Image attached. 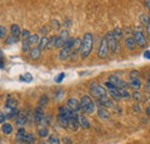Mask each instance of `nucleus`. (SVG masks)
Listing matches in <instances>:
<instances>
[{
    "label": "nucleus",
    "instance_id": "obj_49",
    "mask_svg": "<svg viewBox=\"0 0 150 144\" xmlns=\"http://www.w3.org/2000/svg\"><path fill=\"white\" fill-rule=\"evenodd\" d=\"M147 30H148V35L150 37V18H149V23H148V28H147Z\"/></svg>",
    "mask_w": 150,
    "mask_h": 144
},
{
    "label": "nucleus",
    "instance_id": "obj_47",
    "mask_svg": "<svg viewBox=\"0 0 150 144\" xmlns=\"http://www.w3.org/2000/svg\"><path fill=\"white\" fill-rule=\"evenodd\" d=\"M62 141H64V143H66V144H72V140H71V138H68V137L62 138Z\"/></svg>",
    "mask_w": 150,
    "mask_h": 144
},
{
    "label": "nucleus",
    "instance_id": "obj_24",
    "mask_svg": "<svg viewBox=\"0 0 150 144\" xmlns=\"http://www.w3.org/2000/svg\"><path fill=\"white\" fill-rule=\"evenodd\" d=\"M6 106L9 108V109H16V106H18V102L15 99H12L9 98L7 102H6Z\"/></svg>",
    "mask_w": 150,
    "mask_h": 144
},
{
    "label": "nucleus",
    "instance_id": "obj_43",
    "mask_svg": "<svg viewBox=\"0 0 150 144\" xmlns=\"http://www.w3.org/2000/svg\"><path fill=\"white\" fill-rule=\"evenodd\" d=\"M113 35L115 36V38L118 39V38H120L121 37V31H120V29H114V31H113Z\"/></svg>",
    "mask_w": 150,
    "mask_h": 144
},
{
    "label": "nucleus",
    "instance_id": "obj_11",
    "mask_svg": "<svg viewBox=\"0 0 150 144\" xmlns=\"http://www.w3.org/2000/svg\"><path fill=\"white\" fill-rule=\"evenodd\" d=\"M34 120L37 125H43L45 122V115L44 113L42 112L40 107H38L35 109V113H34Z\"/></svg>",
    "mask_w": 150,
    "mask_h": 144
},
{
    "label": "nucleus",
    "instance_id": "obj_36",
    "mask_svg": "<svg viewBox=\"0 0 150 144\" xmlns=\"http://www.w3.org/2000/svg\"><path fill=\"white\" fill-rule=\"evenodd\" d=\"M18 40H19V38H16V37H14V36H11L6 39V44H14V43H16Z\"/></svg>",
    "mask_w": 150,
    "mask_h": 144
},
{
    "label": "nucleus",
    "instance_id": "obj_6",
    "mask_svg": "<svg viewBox=\"0 0 150 144\" xmlns=\"http://www.w3.org/2000/svg\"><path fill=\"white\" fill-rule=\"evenodd\" d=\"M109 82L112 83L113 85H115V88L119 89V90H127V85H128V84H127L126 82H124L122 80H120L118 76L111 75V76L109 77Z\"/></svg>",
    "mask_w": 150,
    "mask_h": 144
},
{
    "label": "nucleus",
    "instance_id": "obj_39",
    "mask_svg": "<svg viewBox=\"0 0 150 144\" xmlns=\"http://www.w3.org/2000/svg\"><path fill=\"white\" fill-rule=\"evenodd\" d=\"M64 77H65V74H64V73H61V74H58V75H57V77L54 78V80H56L57 83H61V82H62V80H64Z\"/></svg>",
    "mask_w": 150,
    "mask_h": 144
},
{
    "label": "nucleus",
    "instance_id": "obj_52",
    "mask_svg": "<svg viewBox=\"0 0 150 144\" xmlns=\"http://www.w3.org/2000/svg\"><path fill=\"white\" fill-rule=\"evenodd\" d=\"M38 144H46V143H45V142H43V141H40V142H39Z\"/></svg>",
    "mask_w": 150,
    "mask_h": 144
},
{
    "label": "nucleus",
    "instance_id": "obj_7",
    "mask_svg": "<svg viewBox=\"0 0 150 144\" xmlns=\"http://www.w3.org/2000/svg\"><path fill=\"white\" fill-rule=\"evenodd\" d=\"M106 39H108V44H109V49L112 52H117L118 51V39L113 35V32H108L106 35Z\"/></svg>",
    "mask_w": 150,
    "mask_h": 144
},
{
    "label": "nucleus",
    "instance_id": "obj_20",
    "mask_svg": "<svg viewBox=\"0 0 150 144\" xmlns=\"http://www.w3.org/2000/svg\"><path fill=\"white\" fill-rule=\"evenodd\" d=\"M11 34H12V36L19 38L20 34H22V32H21L20 27L18 25V24H12V25H11Z\"/></svg>",
    "mask_w": 150,
    "mask_h": 144
},
{
    "label": "nucleus",
    "instance_id": "obj_48",
    "mask_svg": "<svg viewBox=\"0 0 150 144\" xmlns=\"http://www.w3.org/2000/svg\"><path fill=\"white\" fill-rule=\"evenodd\" d=\"M0 116H1V119H0V120H1V124L4 125V124H5V121H6V116H5V113H1V114H0Z\"/></svg>",
    "mask_w": 150,
    "mask_h": 144
},
{
    "label": "nucleus",
    "instance_id": "obj_51",
    "mask_svg": "<svg viewBox=\"0 0 150 144\" xmlns=\"http://www.w3.org/2000/svg\"><path fill=\"white\" fill-rule=\"evenodd\" d=\"M148 87L150 88V77H149V80H148Z\"/></svg>",
    "mask_w": 150,
    "mask_h": 144
},
{
    "label": "nucleus",
    "instance_id": "obj_2",
    "mask_svg": "<svg viewBox=\"0 0 150 144\" xmlns=\"http://www.w3.org/2000/svg\"><path fill=\"white\" fill-rule=\"evenodd\" d=\"M81 107L82 109L86 112V113H89V114H91V113H94L95 111V103L93 102V99L89 97V96H82V98H81Z\"/></svg>",
    "mask_w": 150,
    "mask_h": 144
},
{
    "label": "nucleus",
    "instance_id": "obj_45",
    "mask_svg": "<svg viewBox=\"0 0 150 144\" xmlns=\"http://www.w3.org/2000/svg\"><path fill=\"white\" fill-rule=\"evenodd\" d=\"M139 74H140V73L137 72V71H133V72H131V77L132 78H137Z\"/></svg>",
    "mask_w": 150,
    "mask_h": 144
},
{
    "label": "nucleus",
    "instance_id": "obj_44",
    "mask_svg": "<svg viewBox=\"0 0 150 144\" xmlns=\"http://www.w3.org/2000/svg\"><path fill=\"white\" fill-rule=\"evenodd\" d=\"M105 87L109 89V91L113 90V89H117V88H115V85H113L112 83H110V82H106V83H105Z\"/></svg>",
    "mask_w": 150,
    "mask_h": 144
},
{
    "label": "nucleus",
    "instance_id": "obj_9",
    "mask_svg": "<svg viewBox=\"0 0 150 144\" xmlns=\"http://www.w3.org/2000/svg\"><path fill=\"white\" fill-rule=\"evenodd\" d=\"M133 38L135 39V42H136V44L139 45V46H141V47H143V46H146L147 45V38L146 36L141 32V31H134V34H133Z\"/></svg>",
    "mask_w": 150,
    "mask_h": 144
},
{
    "label": "nucleus",
    "instance_id": "obj_26",
    "mask_svg": "<svg viewBox=\"0 0 150 144\" xmlns=\"http://www.w3.org/2000/svg\"><path fill=\"white\" fill-rule=\"evenodd\" d=\"M47 44H49V39H47L46 37H43V38L40 39L39 44H38V49L42 51L43 49H46V47H47Z\"/></svg>",
    "mask_w": 150,
    "mask_h": 144
},
{
    "label": "nucleus",
    "instance_id": "obj_8",
    "mask_svg": "<svg viewBox=\"0 0 150 144\" xmlns=\"http://www.w3.org/2000/svg\"><path fill=\"white\" fill-rule=\"evenodd\" d=\"M109 53V44H108V39L106 37H104L102 39V43H100V46H99V50H98V56L104 59Z\"/></svg>",
    "mask_w": 150,
    "mask_h": 144
},
{
    "label": "nucleus",
    "instance_id": "obj_19",
    "mask_svg": "<svg viewBox=\"0 0 150 144\" xmlns=\"http://www.w3.org/2000/svg\"><path fill=\"white\" fill-rule=\"evenodd\" d=\"M109 95L112 97L114 100H120V99L122 98L119 89H113V90H110L109 91Z\"/></svg>",
    "mask_w": 150,
    "mask_h": 144
},
{
    "label": "nucleus",
    "instance_id": "obj_10",
    "mask_svg": "<svg viewBox=\"0 0 150 144\" xmlns=\"http://www.w3.org/2000/svg\"><path fill=\"white\" fill-rule=\"evenodd\" d=\"M67 107L69 108L72 112H79L80 109H81V103L77 100V99H75V98H69L68 100H67Z\"/></svg>",
    "mask_w": 150,
    "mask_h": 144
},
{
    "label": "nucleus",
    "instance_id": "obj_30",
    "mask_svg": "<svg viewBox=\"0 0 150 144\" xmlns=\"http://www.w3.org/2000/svg\"><path fill=\"white\" fill-rule=\"evenodd\" d=\"M56 43H57V37L56 36H53V37H51L50 39H49V44H47V50H51L53 46H56Z\"/></svg>",
    "mask_w": 150,
    "mask_h": 144
},
{
    "label": "nucleus",
    "instance_id": "obj_23",
    "mask_svg": "<svg viewBox=\"0 0 150 144\" xmlns=\"http://www.w3.org/2000/svg\"><path fill=\"white\" fill-rule=\"evenodd\" d=\"M27 135H28V134H25V130H24L23 128H20L19 131H18V140L21 141V142H24V143H25Z\"/></svg>",
    "mask_w": 150,
    "mask_h": 144
},
{
    "label": "nucleus",
    "instance_id": "obj_40",
    "mask_svg": "<svg viewBox=\"0 0 150 144\" xmlns=\"http://www.w3.org/2000/svg\"><path fill=\"white\" fill-rule=\"evenodd\" d=\"M6 30H7V29H6L4 25H1V27H0V37H1L2 39H4V38H6Z\"/></svg>",
    "mask_w": 150,
    "mask_h": 144
},
{
    "label": "nucleus",
    "instance_id": "obj_18",
    "mask_svg": "<svg viewBox=\"0 0 150 144\" xmlns=\"http://www.w3.org/2000/svg\"><path fill=\"white\" fill-rule=\"evenodd\" d=\"M129 87L134 89V91H137L141 88V82L139 78H132L131 82H129Z\"/></svg>",
    "mask_w": 150,
    "mask_h": 144
},
{
    "label": "nucleus",
    "instance_id": "obj_13",
    "mask_svg": "<svg viewBox=\"0 0 150 144\" xmlns=\"http://www.w3.org/2000/svg\"><path fill=\"white\" fill-rule=\"evenodd\" d=\"M79 126H80V124H79V115L75 113L74 115H73V118H72V119L69 120V122H68V127H69L73 131H75Z\"/></svg>",
    "mask_w": 150,
    "mask_h": 144
},
{
    "label": "nucleus",
    "instance_id": "obj_3",
    "mask_svg": "<svg viewBox=\"0 0 150 144\" xmlns=\"http://www.w3.org/2000/svg\"><path fill=\"white\" fill-rule=\"evenodd\" d=\"M74 40H75L74 38H69V40L67 42V44L61 49L60 54H59L60 60H66V59L72 54L73 47H74Z\"/></svg>",
    "mask_w": 150,
    "mask_h": 144
},
{
    "label": "nucleus",
    "instance_id": "obj_42",
    "mask_svg": "<svg viewBox=\"0 0 150 144\" xmlns=\"http://www.w3.org/2000/svg\"><path fill=\"white\" fill-rule=\"evenodd\" d=\"M133 98L135 99V100H140L141 99V93L139 92V91H134V93H133Z\"/></svg>",
    "mask_w": 150,
    "mask_h": 144
},
{
    "label": "nucleus",
    "instance_id": "obj_34",
    "mask_svg": "<svg viewBox=\"0 0 150 144\" xmlns=\"http://www.w3.org/2000/svg\"><path fill=\"white\" fill-rule=\"evenodd\" d=\"M140 18H141V23L148 27V23H149V18H148V16H147V15H144V14H142V15L140 16Z\"/></svg>",
    "mask_w": 150,
    "mask_h": 144
},
{
    "label": "nucleus",
    "instance_id": "obj_28",
    "mask_svg": "<svg viewBox=\"0 0 150 144\" xmlns=\"http://www.w3.org/2000/svg\"><path fill=\"white\" fill-rule=\"evenodd\" d=\"M29 42H30V45H37V44H39L40 39H39L38 35H31L29 38Z\"/></svg>",
    "mask_w": 150,
    "mask_h": 144
},
{
    "label": "nucleus",
    "instance_id": "obj_21",
    "mask_svg": "<svg viewBox=\"0 0 150 144\" xmlns=\"http://www.w3.org/2000/svg\"><path fill=\"white\" fill-rule=\"evenodd\" d=\"M125 44H126V47L132 51V50H134V49H135V44H136V42H135V39H134V38L128 37V38L125 40Z\"/></svg>",
    "mask_w": 150,
    "mask_h": 144
},
{
    "label": "nucleus",
    "instance_id": "obj_33",
    "mask_svg": "<svg viewBox=\"0 0 150 144\" xmlns=\"http://www.w3.org/2000/svg\"><path fill=\"white\" fill-rule=\"evenodd\" d=\"M49 144H60V140L54 136V135H52V136H50V138H49Z\"/></svg>",
    "mask_w": 150,
    "mask_h": 144
},
{
    "label": "nucleus",
    "instance_id": "obj_12",
    "mask_svg": "<svg viewBox=\"0 0 150 144\" xmlns=\"http://www.w3.org/2000/svg\"><path fill=\"white\" fill-rule=\"evenodd\" d=\"M97 103L103 106L104 108H111L113 107V102L109 98V97H103L100 99H97Z\"/></svg>",
    "mask_w": 150,
    "mask_h": 144
},
{
    "label": "nucleus",
    "instance_id": "obj_27",
    "mask_svg": "<svg viewBox=\"0 0 150 144\" xmlns=\"http://www.w3.org/2000/svg\"><path fill=\"white\" fill-rule=\"evenodd\" d=\"M38 135H39V137H40V138L46 137V136L49 135V130H47V128H46V127L39 128V130H38Z\"/></svg>",
    "mask_w": 150,
    "mask_h": 144
},
{
    "label": "nucleus",
    "instance_id": "obj_50",
    "mask_svg": "<svg viewBox=\"0 0 150 144\" xmlns=\"http://www.w3.org/2000/svg\"><path fill=\"white\" fill-rule=\"evenodd\" d=\"M147 114H148V115L150 116V106L148 108H147Z\"/></svg>",
    "mask_w": 150,
    "mask_h": 144
},
{
    "label": "nucleus",
    "instance_id": "obj_37",
    "mask_svg": "<svg viewBox=\"0 0 150 144\" xmlns=\"http://www.w3.org/2000/svg\"><path fill=\"white\" fill-rule=\"evenodd\" d=\"M21 35H22V39H23V40H24V39H29L30 36H31L30 32H29V30H23Z\"/></svg>",
    "mask_w": 150,
    "mask_h": 144
},
{
    "label": "nucleus",
    "instance_id": "obj_17",
    "mask_svg": "<svg viewBox=\"0 0 150 144\" xmlns=\"http://www.w3.org/2000/svg\"><path fill=\"white\" fill-rule=\"evenodd\" d=\"M79 124H80V126L83 127V128H86V129L90 128V124H89V121H88V120H87V118H86V116H83V115H79Z\"/></svg>",
    "mask_w": 150,
    "mask_h": 144
},
{
    "label": "nucleus",
    "instance_id": "obj_15",
    "mask_svg": "<svg viewBox=\"0 0 150 144\" xmlns=\"http://www.w3.org/2000/svg\"><path fill=\"white\" fill-rule=\"evenodd\" d=\"M27 122V118H25V114L23 112H19V114L16 115V124L18 126L23 127Z\"/></svg>",
    "mask_w": 150,
    "mask_h": 144
},
{
    "label": "nucleus",
    "instance_id": "obj_25",
    "mask_svg": "<svg viewBox=\"0 0 150 144\" xmlns=\"http://www.w3.org/2000/svg\"><path fill=\"white\" fill-rule=\"evenodd\" d=\"M1 130H2V133H4V134L9 135V134L13 131V127L11 126L9 124H4L2 127H1Z\"/></svg>",
    "mask_w": 150,
    "mask_h": 144
},
{
    "label": "nucleus",
    "instance_id": "obj_35",
    "mask_svg": "<svg viewBox=\"0 0 150 144\" xmlns=\"http://www.w3.org/2000/svg\"><path fill=\"white\" fill-rule=\"evenodd\" d=\"M80 44H81V39H80V38H75L74 47H73V51H74V52H76V51L80 49Z\"/></svg>",
    "mask_w": 150,
    "mask_h": 144
},
{
    "label": "nucleus",
    "instance_id": "obj_31",
    "mask_svg": "<svg viewBox=\"0 0 150 144\" xmlns=\"http://www.w3.org/2000/svg\"><path fill=\"white\" fill-rule=\"evenodd\" d=\"M35 142H36V138H35L34 134H28V135H27L25 143L27 144H35Z\"/></svg>",
    "mask_w": 150,
    "mask_h": 144
},
{
    "label": "nucleus",
    "instance_id": "obj_16",
    "mask_svg": "<svg viewBox=\"0 0 150 144\" xmlns=\"http://www.w3.org/2000/svg\"><path fill=\"white\" fill-rule=\"evenodd\" d=\"M29 55H30V58H31L33 60H37L38 58H40V50H39L38 47H34V49L30 50Z\"/></svg>",
    "mask_w": 150,
    "mask_h": 144
},
{
    "label": "nucleus",
    "instance_id": "obj_41",
    "mask_svg": "<svg viewBox=\"0 0 150 144\" xmlns=\"http://www.w3.org/2000/svg\"><path fill=\"white\" fill-rule=\"evenodd\" d=\"M46 103H47V97L43 96L40 98V100H39V106H44V105H46Z\"/></svg>",
    "mask_w": 150,
    "mask_h": 144
},
{
    "label": "nucleus",
    "instance_id": "obj_4",
    "mask_svg": "<svg viewBox=\"0 0 150 144\" xmlns=\"http://www.w3.org/2000/svg\"><path fill=\"white\" fill-rule=\"evenodd\" d=\"M90 93L96 97L97 99H100V98H103V97H108V92L106 90L102 87V85H98V84H90Z\"/></svg>",
    "mask_w": 150,
    "mask_h": 144
},
{
    "label": "nucleus",
    "instance_id": "obj_38",
    "mask_svg": "<svg viewBox=\"0 0 150 144\" xmlns=\"http://www.w3.org/2000/svg\"><path fill=\"white\" fill-rule=\"evenodd\" d=\"M120 93H121V97L125 98V99H129L131 96H129V92L127 90H120Z\"/></svg>",
    "mask_w": 150,
    "mask_h": 144
},
{
    "label": "nucleus",
    "instance_id": "obj_1",
    "mask_svg": "<svg viewBox=\"0 0 150 144\" xmlns=\"http://www.w3.org/2000/svg\"><path fill=\"white\" fill-rule=\"evenodd\" d=\"M93 45H94V39H93V35L87 32L83 36V40H82V46H81V56L83 59L88 58L89 54L93 51Z\"/></svg>",
    "mask_w": 150,
    "mask_h": 144
},
{
    "label": "nucleus",
    "instance_id": "obj_29",
    "mask_svg": "<svg viewBox=\"0 0 150 144\" xmlns=\"http://www.w3.org/2000/svg\"><path fill=\"white\" fill-rule=\"evenodd\" d=\"M30 42H29V39H24L23 42H22V51L23 52H28L29 51V49H30Z\"/></svg>",
    "mask_w": 150,
    "mask_h": 144
},
{
    "label": "nucleus",
    "instance_id": "obj_5",
    "mask_svg": "<svg viewBox=\"0 0 150 144\" xmlns=\"http://www.w3.org/2000/svg\"><path fill=\"white\" fill-rule=\"evenodd\" d=\"M69 40V35H68V31L67 30H61L59 37H57V43H56V47L57 49H62L67 42Z\"/></svg>",
    "mask_w": 150,
    "mask_h": 144
},
{
    "label": "nucleus",
    "instance_id": "obj_46",
    "mask_svg": "<svg viewBox=\"0 0 150 144\" xmlns=\"http://www.w3.org/2000/svg\"><path fill=\"white\" fill-rule=\"evenodd\" d=\"M143 56H144L146 59H149V60H150V51H149V50L144 51V53H143Z\"/></svg>",
    "mask_w": 150,
    "mask_h": 144
},
{
    "label": "nucleus",
    "instance_id": "obj_22",
    "mask_svg": "<svg viewBox=\"0 0 150 144\" xmlns=\"http://www.w3.org/2000/svg\"><path fill=\"white\" fill-rule=\"evenodd\" d=\"M58 122H59V125L61 127H64V128H67L68 127V120L65 118V116H62V115H60V114H58Z\"/></svg>",
    "mask_w": 150,
    "mask_h": 144
},
{
    "label": "nucleus",
    "instance_id": "obj_14",
    "mask_svg": "<svg viewBox=\"0 0 150 144\" xmlns=\"http://www.w3.org/2000/svg\"><path fill=\"white\" fill-rule=\"evenodd\" d=\"M97 114H98V116H99L102 120H108V119H110V113H109V111L104 107L98 108V109H97Z\"/></svg>",
    "mask_w": 150,
    "mask_h": 144
},
{
    "label": "nucleus",
    "instance_id": "obj_32",
    "mask_svg": "<svg viewBox=\"0 0 150 144\" xmlns=\"http://www.w3.org/2000/svg\"><path fill=\"white\" fill-rule=\"evenodd\" d=\"M21 81H24V82H31L33 81V76L30 73H25L22 77H21Z\"/></svg>",
    "mask_w": 150,
    "mask_h": 144
}]
</instances>
